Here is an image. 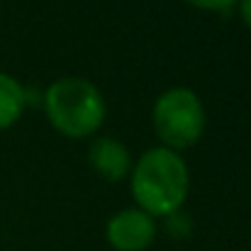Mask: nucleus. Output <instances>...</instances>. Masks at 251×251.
I'll use <instances>...</instances> for the list:
<instances>
[{
	"label": "nucleus",
	"instance_id": "obj_1",
	"mask_svg": "<svg viewBox=\"0 0 251 251\" xmlns=\"http://www.w3.org/2000/svg\"><path fill=\"white\" fill-rule=\"evenodd\" d=\"M190 176L185 161L166 147H154L132 168V195L149 217H168L188 198Z\"/></svg>",
	"mask_w": 251,
	"mask_h": 251
},
{
	"label": "nucleus",
	"instance_id": "obj_2",
	"mask_svg": "<svg viewBox=\"0 0 251 251\" xmlns=\"http://www.w3.org/2000/svg\"><path fill=\"white\" fill-rule=\"evenodd\" d=\"M44 110L56 132L71 139H85L105 122L102 93L85 78L66 76L49 85Z\"/></svg>",
	"mask_w": 251,
	"mask_h": 251
},
{
	"label": "nucleus",
	"instance_id": "obj_3",
	"mask_svg": "<svg viewBox=\"0 0 251 251\" xmlns=\"http://www.w3.org/2000/svg\"><path fill=\"white\" fill-rule=\"evenodd\" d=\"M154 129L171 151L190 149L205 132V107L188 88H171L154 102Z\"/></svg>",
	"mask_w": 251,
	"mask_h": 251
},
{
	"label": "nucleus",
	"instance_id": "obj_4",
	"mask_svg": "<svg viewBox=\"0 0 251 251\" xmlns=\"http://www.w3.org/2000/svg\"><path fill=\"white\" fill-rule=\"evenodd\" d=\"M105 237L115 251H144L156 239V222L142 210H122L110 217Z\"/></svg>",
	"mask_w": 251,
	"mask_h": 251
},
{
	"label": "nucleus",
	"instance_id": "obj_5",
	"mask_svg": "<svg viewBox=\"0 0 251 251\" xmlns=\"http://www.w3.org/2000/svg\"><path fill=\"white\" fill-rule=\"evenodd\" d=\"M88 161L90 166L95 168L105 180L110 183H117L122 180L129 168H132V156L127 151V147L117 139H110V137H102V139H95L88 149Z\"/></svg>",
	"mask_w": 251,
	"mask_h": 251
},
{
	"label": "nucleus",
	"instance_id": "obj_6",
	"mask_svg": "<svg viewBox=\"0 0 251 251\" xmlns=\"http://www.w3.org/2000/svg\"><path fill=\"white\" fill-rule=\"evenodd\" d=\"M27 105V90L7 74H0V132L12 127Z\"/></svg>",
	"mask_w": 251,
	"mask_h": 251
},
{
	"label": "nucleus",
	"instance_id": "obj_7",
	"mask_svg": "<svg viewBox=\"0 0 251 251\" xmlns=\"http://www.w3.org/2000/svg\"><path fill=\"white\" fill-rule=\"evenodd\" d=\"M188 5L198 7V10H210V12H225L229 7H234L239 0H185Z\"/></svg>",
	"mask_w": 251,
	"mask_h": 251
},
{
	"label": "nucleus",
	"instance_id": "obj_8",
	"mask_svg": "<svg viewBox=\"0 0 251 251\" xmlns=\"http://www.w3.org/2000/svg\"><path fill=\"white\" fill-rule=\"evenodd\" d=\"M237 5H239V15H242L244 25L251 29V0H239Z\"/></svg>",
	"mask_w": 251,
	"mask_h": 251
}]
</instances>
